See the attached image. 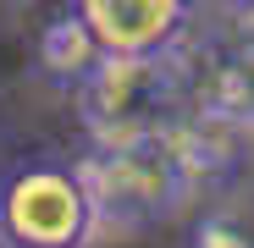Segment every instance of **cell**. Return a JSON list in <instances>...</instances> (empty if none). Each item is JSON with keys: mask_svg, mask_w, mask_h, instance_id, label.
I'll return each instance as SVG.
<instances>
[{"mask_svg": "<svg viewBox=\"0 0 254 248\" xmlns=\"http://www.w3.org/2000/svg\"><path fill=\"white\" fill-rule=\"evenodd\" d=\"M94 144L160 133L193 105V72L183 55H105V66L72 94Z\"/></svg>", "mask_w": 254, "mask_h": 248, "instance_id": "3", "label": "cell"}, {"mask_svg": "<svg viewBox=\"0 0 254 248\" xmlns=\"http://www.w3.org/2000/svg\"><path fill=\"white\" fill-rule=\"evenodd\" d=\"M100 66H105V45L94 39V28L66 6V11L45 28V39H39V72H45L56 89L77 94Z\"/></svg>", "mask_w": 254, "mask_h": 248, "instance_id": "6", "label": "cell"}, {"mask_svg": "<svg viewBox=\"0 0 254 248\" xmlns=\"http://www.w3.org/2000/svg\"><path fill=\"white\" fill-rule=\"evenodd\" d=\"M105 232L83 160L22 154L0 177V248H94Z\"/></svg>", "mask_w": 254, "mask_h": 248, "instance_id": "1", "label": "cell"}, {"mask_svg": "<svg viewBox=\"0 0 254 248\" xmlns=\"http://www.w3.org/2000/svg\"><path fill=\"white\" fill-rule=\"evenodd\" d=\"M94 28L105 55H183L204 0H66Z\"/></svg>", "mask_w": 254, "mask_h": 248, "instance_id": "4", "label": "cell"}, {"mask_svg": "<svg viewBox=\"0 0 254 248\" xmlns=\"http://www.w3.org/2000/svg\"><path fill=\"white\" fill-rule=\"evenodd\" d=\"M193 72V105L238 121L254 133V39H227L210 55V66H188Z\"/></svg>", "mask_w": 254, "mask_h": 248, "instance_id": "5", "label": "cell"}, {"mask_svg": "<svg viewBox=\"0 0 254 248\" xmlns=\"http://www.w3.org/2000/svg\"><path fill=\"white\" fill-rule=\"evenodd\" d=\"M183 248H254V215L238 204H204L183 232Z\"/></svg>", "mask_w": 254, "mask_h": 248, "instance_id": "7", "label": "cell"}, {"mask_svg": "<svg viewBox=\"0 0 254 248\" xmlns=\"http://www.w3.org/2000/svg\"><path fill=\"white\" fill-rule=\"evenodd\" d=\"M83 171L94 182L105 232H144L172 221L199 193L188 160L177 149V133H138V138H105L83 154Z\"/></svg>", "mask_w": 254, "mask_h": 248, "instance_id": "2", "label": "cell"}]
</instances>
